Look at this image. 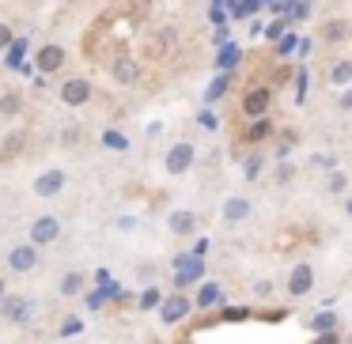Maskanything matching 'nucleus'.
<instances>
[{
  "label": "nucleus",
  "instance_id": "obj_16",
  "mask_svg": "<svg viewBox=\"0 0 352 344\" xmlns=\"http://www.w3.org/2000/svg\"><path fill=\"white\" fill-rule=\"evenodd\" d=\"M329 80H333L337 87H341V84H349V80H352V61H341L333 72H329Z\"/></svg>",
  "mask_w": 352,
  "mask_h": 344
},
{
  "label": "nucleus",
  "instance_id": "obj_24",
  "mask_svg": "<svg viewBox=\"0 0 352 344\" xmlns=\"http://www.w3.org/2000/svg\"><path fill=\"white\" fill-rule=\"evenodd\" d=\"M261 174V159H250L246 163V178H258Z\"/></svg>",
  "mask_w": 352,
  "mask_h": 344
},
{
  "label": "nucleus",
  "instance_id": "obj_7",
  "mask_svg": "<svg viewBox=\"0 0 352 344\" xmlns=\"http://www.w3.org/2000/svg\"><path fill=\"white\" fill-rule=\"evenodd\" d=\"M0 314L8 321H27L31 318V299H23V295H8L4 303H0Z\"/></svg>",
  "mask_w": 352,
  "mask_h": 344
},
{
  "label": "nucleus",
  "instance_id": "obj_27",
  "mask_svg": "<svg viewBox=\"0 0 352 344\" xmlns=\"http://www.w3.org/2000/svg\"><path fill=\"white\" fill-rule=\"evenodd\" d=\"M314 344H341V341H337V333H326V336H318Z\"/></svg>",
  "mask_w": 352,
  "mask_h": 344
},
{
  "label": "nucleus",
  "instance_id": "obj_30",
  "mask_svg": "<svg viewBox=\"0 0 352 344\" xmlns=\"http://www.w3.org/2000/svg\"><path fill=\"white\" fill-rule=\"evenodd\" d=\"M133 4H148V0H133Z\"/></svg>",
  "mask_w": 352,
  "mask_h": 344
},
{
  "label": "nucleus",
  "instance_id": "obj_13",
  "mask_svg": "<svg viewBox=\"0 0 352 344\" xmlns=\"http://www.w3.org/2000/svg\"><path fill=\"white\" fill-rule=\"evenodd\" d=\"M349 31H352V27L344 23V19H329V23L322 27V38H326V42H341V38H349Z\"/></svg>",
  "mask_w": 352,
  "mask_h": 344
},
{
  "label": "nucleus",
  "instance_id": "obj_19",
  "mask_svg": "<svg viewBox=\"0 0 352 344\" xmlns=\"http://www.w3.org/2000/svg\"><path fill=\"white\" fill-rule=\"evenodd\" d=\"M216 299H220V288H216V284H208V288L201 291V299H197V303H201V306H212Z\"/></svg>",
  "mask_w": 352,
  "mask_h": 344
},
{
  "label": "nucleus",
  "instance_id": "obj_26",
  "mask_svg": "<svg viewBox=\"0 0 352 344\" xmlns=\"http://www.w3.org/2000/svg\"><path fill=\"white\" fill-rule=\"evenodd\" d=\"M76 329H80V321H65V325H61V333H65V336H72Z\"/></svg>",
  "mask_w": 352,
  "mask_h": 344
},
{
  "label": "nucleus",
  "instance_id": "obj_3",
  "mask_svg": "<svg viewBox=\"0 0 352 344\" xmlns=\"http://www.w3.org/2000/svg\"><path fill=\"white\" fill-rule=\"evenodd\" d=\"M57 235H61V223H57V216H42V220L31 223V242H34V246H50Z\"/></svg>",
  "mask_w": 352,
  "mask_h": 344
},
{
  "label": "nucleus",
  "instance_id": "obj_6",
  "mask_svg": "<svg viewBox=\"0 0 352 344\" xmlns=\"http://www.w3.org/2000/svg\"><path fill=\"white\" fill-rule=\"evenodd\" d=\"M190 310H193V303L182 295V291H178V295H170L167 303L160 306V314H163V321H167V325H175V321H182Z\"/></svg>",
  "mask_w": 352,
  "mask_h": 344
},
{
  "label": "nucleus",
  "instance_id": "obj_29",
  "mask_svg": "<svg viewBox=\"0 0 352 344\" xmlns=\"http://www.w3.org/2000/svg\"><path fill=\"white\" fill-rule=\"evenodd\" d=\"M4 299H8V291H4V280H0V303H4Z\"/></svg>",
  "mask_w": 352,
  "mask_h": 344
},
{
  "label": "nucleus",
  "instance_id": "obj_14",
  "mask_svg": "<svg viewBox=\"0 0 352 344\" xmlns=\"http://www.w3.org/2000/svg\"><path fill=\"white\" fill-rule=\"evenodd\" d=\"M269 133H273V122L269 117H254L250 129H246V140H265Z\"/></svg>",
  "mask_w": 352,
  "mask_h": 344
},
{
  "label": "nucleus",
  "instance_id": "obj_20",
  "mask_svg": "<svg viewBox=\"0 0 352 344\" xmlns=\"http://www.w3.org/2000/svg\"><path fill=\"white\" fill-rule=\"evenodd\" d=\"M114 76H118V80H122V84H125V80H133V76H137V69H133V65H129V61H118V69H114Z\"/></svg>",
  "mask_w": 352,
  "mask_h": 344
},
{
  "label": "nucleus",
  "instance_id": "obj_25",
  "mask_svg": "<svg viewBox=\"0 0 352 344\" xmlns=\"http://www.w3.org/2000/svg\"><path fill=\"white\" fill-rule=\"evenodd\" d=\"M102 140H107L110 148H125V137H118V133H107V137H102Z\"/></svg>",
  "mask_w": 352,
  "mask_h": 344
},
{
  "label": "nucleus",
  "instance_id": "obj_5",
  "mask_svg": "<svg viewBox=\"0 0 352 344\" xmlns=\"http://www.w3.org/2000/svg\"><path fill=\"white\" fill-rule=\"evenodd\" d=\"M87 99H91V84H87V80H65L61 84V102H69V106H84Z\"/></svg>",
  "mask_w": 352,
  "mask_h": 344
},
{
  "label": "nucleus",
  "instance_id": "obj_11",
  "mask_svg": "<svg viewBox=\"0 0 352 344\" xmlns=\"http://www.w3.org/2000/svg\"><path fill=\"white\" fill-rule=\"evenodd\" d=\"M170 231H175V235H193V231H197V216H193L190 208L170 212Z\"/></svg>",
  "mask_w": 352,
  "mask_h": 344
},
{
  "label": "nucleus",
  "instance_id": "obj_9",
  "mask_svg": "<svg viewBox=\"0 0 352 344\" xmlns=\"http://www.w3.org/2000/svg\"><path fill=\"white\" fill-rule=\"evenodd\" d=\"M243 110H246V117H265V110H269V91L265 87H254V91L243 99Z\"/></svg>",
  "mask_w": 352,
  "mask_h": 344
},
{
  "label": "nucleus",
  "instance_id": "obj_17",
  "mask_svg": "<svg viewBox=\"0 0 352 344\" xmlns=\"http://www.w3.org/2000/svg\"><path fill=\"white\" fill-rule=\"evenodd\" d=\"M223 95H228V76H220V80H216V84L208 87V95H205V99H208V102H216V99H223Z\"/></svg>",
  "mask_w": 352,
  "mask_h": 344
},
{
  "label": "nucleus",
  "instance_id": "obj_28",
  "mask_svg": "<svg viewBox=\"0 0 352 344\" xmlns=\"http://www.w3.org/2000/svg\"><path fill=\"white\" fill-rule=\"evenodd\" d=\"M341 106H344V110H352V87H349V91L341 95Z\"/></svg>",
  "mask_w": 352,
  "mask_h": 344
},
{
  "label": "nucleus",
  "instance_id": "obj_15",
  "mask_svg": "<svg viewBox=\"0 0 352 344\" xmlns=\"http://www.w3.org/2000/svg\"><path fill=\"white\" fill-rule=\"evenodd\" d=\"M84 291V273H69L61 280V295H80Z\"/></svg>",
  "mask_w": 352,
  "mask_h": 344
},
{
  "label": "nucleus",
  "instance_id": "obj_12",
  "mask_svg": "<svg viewBox=\"0 0 352 344\" xmlns=\"http://www.w3.org/2000/svg\"><path fill=\"white\" fill-rule=\"evenodd\" d=\"M65 65V49L61 46H42L38 49V69L42 72H57Z\"/></svg>",
  "mask_w": 352,
  "mask_h": 344
},
{
  "label": "nucleus",
  "instance_id": "obj_23",
  "mask_svg": "<svg viewBox=\"0 0 352 344\" xmlns=\"http://www.w3.org/2000/svg\"><path fill=\"white\" fill-rule=\"evenodd\" d=\"M0 49H12V27L0 23Z\"/></svg>",
  "mask_w": 352,
  "mask_h": 344
},
{
  "label": "nucleus",
  "instance_id": "obj_31",
  "mask_svg": "<svg viewBox=\"0 0 352 344\" xmlns=\"http://www.w3.org/2000/svg\"><path fill=\"white\" fill-rule=\"evenodd\" d=\"M349 216H352V200H349Z\"/></svg>",
  "mask_w": 352,
  "mask_h": 344
},
{
  "label": "nucleus",
  "instance_id": "obj_22",
  "mask_svg": "<svg viewBox=\"0 0 352 344\" xmlns=\"http://www.w3.org/2000/svg\"><path fill=\"white\" fill-rule=\"evenodd\" d=\"M0 110H4V114H16V110H19V95H4V99H0Z\"/></svg>",
  "mask_w": 352,
  "mask_h": 344
},
{
  "label": "nucleus",
  "instance_id": "obj_21",
  "mask_svg": "<svg viewBox=\"0 0 352 344\" xmlns=\"http://www.w3.org/2000/svg\"><path fill=\"white\" fill-rule=\"evenodd\" d=\"M349 190V178L344 174H329V193H344Z\"/></svg>",
  "mask_w": 352,
  "mask_h": 344
},
{
  "label": "nucleus",
  "instance_id": "obj_18",
  "mask_svg": "<svg viewBox=\"0 0 352 344\" xmlns=\"http://www.w3.org/2000/svg\"><path fill=\"white\" fill-rule=\"evenodd\" d=\"M333 325H337V314L333 310H326V314H318V318H314V329H322V333H329Z\"/></svg>",
  "mask_w": 352,
  "mask_h": 344
},
{
  "label": "nucleus",
  "instance_id": "obj_1",
  "mask_svg": "<svg viewBox=\"0 0 352 344\" xmlns=\"http://www.w3.org/2000/svg\"><path fill=\"white\" fill-rule=\"evenodd\" d=\"M193 159H197L193 144H175L167 152V159H163V167H167V174H186V170L193 167Z\"/></svg>",
  "mask_w": 352,
  "mask_h": 344
},
{
  "label": "nucleus",
  "instance_id": "obj_8",
  "mask_svg": "<svg viewBox=\"0 0 352 344\" xmlns=\"http://www.w3.org/2000/svg\"><path fill=\"white\" fill-rule=\"evenodd\" d=\"M314 288V268L311 265H296L288 276V291L292 295H307V291Z\"/></svg>",
  "mask_w": 352,
  "mask_h": 344
},
{
  "label": "nucleus",
  "instance_id": "obj_10",
  "mask_svg": "<svg viewBox=\"0 0 352 344\" xmlns=\"http://www.w3.org/2000/svg\"><path fill=\"white\" fill-rule=\"evenodd\" d=\"M250 212H254V208H250V200H246V197H231V200H223V220H228V223H243Z\"/></svg>",
  "mask_w": 352,
  "mask_h": 344
},
{
  "label": "nucleus",
  "instance_id": "obj_2",
  "mask_svg": "<svg viewBox=\"0 0 352 344\" xmlns=\"http://www.w3.org/2000/svg\"><path fill=\"white\" fill-rule=\"evenodd\" d=\"M38 265V246L27 242V246H12L8 250V268L12 273H31Z\"/></svg>",
  "mask_w": 352,
  "mask_h": 344
},
{
  "label": "nucleus",
  "instance_id": "obj_4",
  "mask_svg": "<svg viewBox=\"0 0 352 344\" xmlns=\"http://www.w3.org/2000/svg\"><path fill=\"white\" fill-rule=\"evenodd\" d=\"M65 182H69L65 170H46V174L34 178V193H38V197H57V193L65 190Z\"/></svg>",
  "mask_w": 352,
  "mask_h": 344
}]
</instances>
